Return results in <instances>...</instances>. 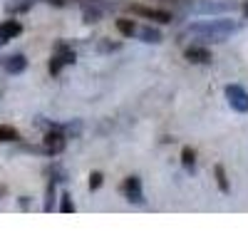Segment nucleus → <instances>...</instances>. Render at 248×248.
I'll list each match as a JSON object with an SVG mask.
<instances>
[{
  "label": "nucleus",
  "mask_w": 248,
  "mask_h": 248,
  "mask_svg": "<svg viewBox=\"0 0 248 248\" xmlns=\"http://www.w3.org/2000/svg\"><path fill=\"white\" fill-rule=\"evenodd\" d=\"M238 30V23L233 20H226V17H218V20H203V23H194L189 25V32L191 37H196L199 43H223L229 35H233Z\"/></svg>",
  "instance_id": "nucleus-1"
},
{
  "label": "nucleus",
  "mask_w": 248,
  "mask_h": 248,
  "mask_svg": "<svg viewBox=\"0 0 248 248\" xmlns=\"http://www.w3.org/2000/svg\"><path fill=\"white\" fill-rule=\"evenodd\" d=\"M77 62V52L72 50L70 43H60L55 45V52H52V60H50V75H60L65 65H75Z\"/></svg>",
  "instance_id": "nucleus-2"
},
{
  "label": "nucleus",
  "mask_w": 248,
  "mask_h": 248,
  "mask_svg": "<svg viewBox=\"0 0 248 248\" xmlns=\"http://www.w3.org/2000/svg\"><path fill=\"white\" fill-rule=\"evenodd\" d=\"M67 147V134L62 132V129H47L45 137H43V149L47 156H57L62 154Z\"/></svg>",
  "instance_id": "nucleus-3"
},
{
  "label": "nucleus",
  "mask_w": 248,
  "mask_h": 248,
  "mask_svg": "<svg viewBox=\"0 0 248 248\" xmlns=\"http://www.w3.org/2000/svg\"><path fill=\"white\" fill-rule=\"evenodd\" d=\"M226 99H229L231 109L236 112H248V92L241 85H226Z\"/></svg>",
  "instance_id": "nucleus-4"
},
{
  "label": "nucleus",
  "mask_w": 248,
  "mask_h": 248,
  "mask_svg": "<svg viewBox=\"0 0 248 248\" xmlns=\"http://www.w3.org/2000/svg\"><path fill=\"white\" fill-rule=\"evenodd\" d=\"M129 13H134V15H139V17H147V20H154V23H161V25L171 23V13H169V10L147 8V5H129Z\"/></svg>",
  "instance_id": "nucleus-5"
},
{
  "label": "nucleus",
  "mask_w": 248,
  "mask_h": 248,
  "mask_svg": "<svg viewBox=\"0 0 248 248\" xmlns=\"http://www.w3.org/2000/svg\"><path fill=\"white\" fill-rule=\"evenodd\" d=\"M122 194L129 203H144V191H141V181L139 176H127L122 184Z\"/></svg>",
  "instance_id": "nucleus-6"
},
{
  "label": "nucleus",
  "mask_w": 248,
  "mask_h": 248,
  "mask_svg": "<svg viewBox=\"0 0 248 248\" xmlns=\"http://www.w3.org/2000/svg\"><path fill=\"white\" fill-rule=\"evenodd\" d=\"M184 57L189 62H194V65H211V60H214L211 50L203 47V45H189L184 50Z\"/></svg>",
  "instance_id": "nucleus-7"
},
{
  "label": "nucleus",
  "mask_w": 248,
  "mask_h": 248,
  "mask_svg": "<svg viewBox=\"0 0 248 248\" xmlns=\"http://www.w3.org/2000/svg\"><path fill=\"white\" fill-rule=\"evenodd\" d=\"M0 65H3V70H5L8 75H20V72H25V70H28V57H25V55H20V52H15V55H5L3 60H0Z\"/></svg>",
  "instance_id": "nucleus-8"
},
{
  "label": "nucleus",
  "mask_w": 248,
  "mask_h": 248,
  "mask_svg": "<svg viewBox=\"0 0 248 248\" xmlns=\"http://www.w3.org/2000/svg\"><path fill=\"white\" fill-rule=\"evenodd\" d=\"M23 32V25L17 23V20H5V23H0V47L8 45L13 37H17Z\"/></svg>",
  "instance_id": "nucleus-9"
},
{
  "label": "nucleus",
  "mask_w": 248,
  "mask_h": 248,
  "mask_svg": "<svg viewBox=\"0 0 248 248\" xmlns=\"http://www.w3.org/2000/svg\"><path fill=\"white\" fill-rule=\"evenodd\" d=\"M137 35L141 37V43H152V45H159V43H161V32H159L156 28H152V25L137 28Z\"/></svg>",
  "instance_id": "nucleus-10"
},
{
  "label": "nucleus",
  "mask_w": 248,
  "mask_h": 248,
  "mask_svg": "<svg viewBox=\"0 0 248 248\" xmlns=\"http://www.w3.org/2000/svg\"><path fill=\"white\" fill-rule=\"evenodd\" d=\"M117 30L124 37H132V35H137V23L129 20V17H117Z\"/></svg>",
  "instance_id": "nucleus-11"
},
{
  "label": "nucleus",
  "mask_w": 248,
  "mask_h": 248,
  "mask_svg": "<svg viewBox=\"0 0 248 248\" xmlns=\"http://www.w3.org/2000/svg\"><path fill=\"white\" fill-rule=\"evenodd\" d=\"M181 164H184L186 171H194L196 169V152L191 147H184L181 149Z\"/></svg>",
  "instance_id": "nucleus-12"
},
{
  "label": "nucleus",
  "mask_w": 248,
  "mask_h": 248,
  "mask_svg": "<svg viewBox=\"0 0 248 248\" xmlns=\"http://www.w3.org/2000/svg\"><path fill=\"white\" fill-rule=\"evenodd\" d=\"M214 176H216L218 189H221L223 194H229V191H231V184H229V179H226V169L221 167V164H216V167H214Z\"/></svg>",
  "instance_id": "nucleus-13"
},
{
  "label": "nucleus",
  "mask_w": 248,
  "mask_h": 248,
  "mask_svg": "<svg viewBox=\"0 0 248 248\" xmlns=\"http://www.w3.org/2000/svg\"><path fill=\"white\" fill-rule=\"evenodd\" d=\"M159 3L167 5V8H171V10H179V13H186V10L194 8L191 0H159Z\"/></svg>",
  "instance_id": "nucleus-14"
},
{
  "label": "nucleus",
  "mask_w": 248,
  "mask_h": 248,
  "mask_svg": "<svg viewBox=\"0 0 248 248\" xmlns=\"http://www.w3.org/2000/svg\"><path fill=\"white\" fill-rule=\"evenodd\" d=\"M221 10H233V3H203V5H199V13H221Z\"/></svg>",
  "instance_id": "nucleus-15"
},
{
  "label": "nucleus",
  "mask_w": 248,
  "mask_h": 248,
  "mask_svg": "<svg viewBox=\"0 0 248 248\" xmlns=\"http://www.w3.org/2000/svg\"><path fill=\"white\" fill-rule=\"evenodd\" d=\"M0 141H20V132L8 124H0Z\"/></svg>",
  "instance_id": "nucleus-16"
},
{
  "label": "nucleus",
  "mask_w": 248,
  "mask_h": 248,
  "mask_svg": "<svg viewBox=\"0 0 248 248\" xmlns=\"http://www.w3.org/2000/svg\"><path fill=\"white\" fill-rule=\"evenodd\" d=\"M60 211H62V214H72V211H75V201H72L70 194H62V196H60Z\"/></svg>",
  "instance_id": "nucleus-17"
},
{
  "label": "nucleus",
  "mask_w": 248,
  "mask_h": 248,
  "mask_svg": "<svg viewBox=\"0 0 248 248\" xmlns=\"http://www.w3.org/2000/svg\"><path fill=\"white\" fill-rule=\"evenodd\" d=\"M55 209V181L50 179L47 184V199H45V211H52Z\"/></svg>",
  "instance_id": "nucleus-18"
},
{
  "label": "nucleus",
  "mask_w": 248,
  "mask_h": 248,
  "mask_svg": "<svg viewBox=\"0 0 248 248\" xmlns=\"http://www.w3.org/2000/svg\"><path fill=\"white\" fill-rule=\"evenodd\" d=\"M102 181H105V176H102L99 171H92V174H90V189L97 191L99 186H102Z\"/></svg>",
  "instance_id": "nucleus-19"
},
{
  "label": "nucleus",
  "mask_w": 248,
  "mask_h": 248,
  "mask_svg": "<svg viewBox=\"0 0 248 248\" xmlns=\"http://www.w3.org/2000/svg\"><path fill=\"white\" fill-rule=\"evenodd\" d=\"M99 50H102V52H109V50H119V43H107V40H105V43H99Z\"/></svg>",
  "instance_id": "nucleus-20"
},
{
  "label": "nucleus",
  "mask_w": 248,
  "mask_h": 248,
  "mask_svg": "<svg viewBox=\"0 0 248 248\" xmlns=\"http://www.w3.org/2000/svg\"><path fill=\"white\" fill-rule=\"evenodd\" d=\"M50 5H55V8H65V5H70L72 0H47Z\"/></svg>",
  "instance_id": "nucleus-21"
},
{
  "label": "nucleus",
  "mask_w": 248,
  "mask_h": 248,
  "mask_svg": "<svg viewBox=\"0 0 248 248\" xmlns=\"http://www.w3.org/2000/svg\"><path fill=\"white\" fill-rule=\"evenodd\" d=\"M30 206V201H28V196H20V209H28Z\"/></svg>",
  "instance_id": "nucleus-22"
},
{
  "label": "nucleus",
  "mask_w": 248,
  "mask_h": 248,
  "mask_svg": "<svg viewBox=\"0 0 248 248\" xmlns=\"http://www.w3.org/2000/svg\"><path fill=\"white\" fill-rule=\"evenodd\" d=\"M8 194V189H5V186H0V196H5Z\"/></svg>",
  "instance_id": "nucleus-23"
},
{
  "label": "nucleus",
  "mask_w": 248,
  "mask_h": 248,
  "mask_svg": "<svg viewBox=\"0 0 248 248\" xmlns=\"http://www.w3.org/2000/svg\"><path fill=\"white\" fill-rule=\"evenodd\" d=\"M243 13H246V15H248V3H246V8H243Z\"/></svg>",
  "instance_id": "nucleus-24"
}]
</instances>
